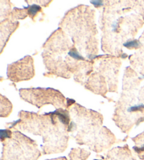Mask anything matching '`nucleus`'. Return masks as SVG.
<instances>
[{"mask_svg":"<svg viewBox=\"0 0 144 160\" xmlns=\"http://www.w3.org/2000/svg\"><path fill=\"white\" fill-rule=\"evenodd\" d=\"M8 78L14 82L29 80L35 76L33 59L31 56H25L20 61L10 64L7 72Z\"/></svg>","mask_w":144,"mask_h":160,"instance_id":"obj_1","label":"nucleus"},{"mask_svg":"<svg viewBox=\"0 0 144 160\" xmlns=\"http://www.w3.org/2000/svg\"><path fill=\"white\" fill-rule=\"evenodd\" d=\"M28 8V15L30 17L33 18V17L36 16L37 13H38V11L41 10V7L39 6L36 5V4H33V5L30 6Z\"/></svg>","mask_w":144,"mask_h":160,"instance_id":"obj_2","label":"nucleus"}]
</instances>
